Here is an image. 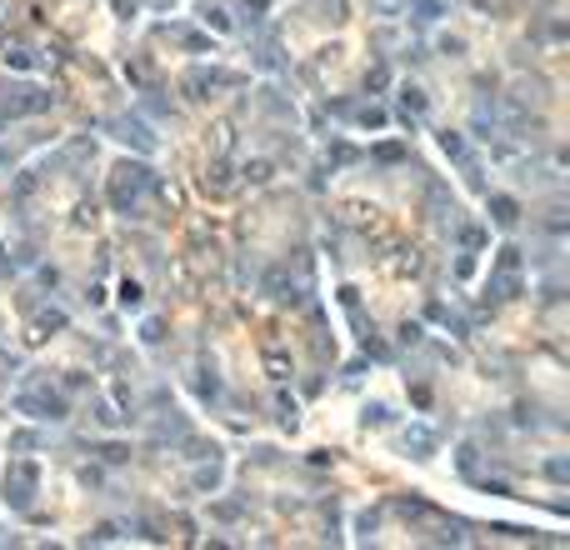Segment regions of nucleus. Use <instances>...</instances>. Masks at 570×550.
I'll return each mask as SVG.
<instances>
[{
  "label": "nucleus",
  "instance_id": "393cba45",
  "mask_svg": "<svg viewBox=\"0 0 570 550\" xmlns=\"http://www.w3.org/2000/svg\"><path fill=\"white\" fill-rule=\"evenodd\" d=\"M100 456H105V460H110V465H126V460H131V451H126V446H105V451H100Z\"/></svg>",
  "mask_w": 570,
  "mask_h": 550
},
{
  "label": "nucleus",
  "instance_id": "dca6fc26",
  "mask_svg": "<svg viewBox=\"0 0 570 550\" xmlns=\"http://www.w3.org/2000/svg\"><path fill=\"white\" fill-rule=\"evenodd\" d=\"M370 11H375V16H385V20H395V16L406 11V0H370Z\"/></svg>",
  "mask_w": 570,
  "mask_h": 550
},
{
  "label": "nucleus",
  "instance_id": "1a4fd4ad",
  "mask_svg": "<svg viewBox=\"0 0 570 550\" xmlns=\"http://www.w3.org/2000/svg\"><path fill=\"white\" fill-rule=\"evenodd\" d=\"M265 370H270V380H291V375H296L285 350H265Z\"/></svg>",
  "mask_w": 570,
  "mask_h": 550
},
{
  "label": "nucleus",
  "instance_id": "6ab92c4d",
  "mask_svg": "<svg viewBox=\"0 0 570 550\" xmlns=\"http://www.w3.org/2000/svg\"><path fill=\"white\" fill-rule=\"evenodd\" d=\"M356 535H360V540L375 535V511H360V515H356Z\"/></svg>",
  "mask_w": 570,
  "mask_h": 550
},
{
  "label": "nucleus",
  "instance_id": "a878e982",
  "mask_svg": "<svg viewBox=\"0 0 570 550\" xmlns=\"http://www.w3.org/2000/svg\"><path fill=\"white\" fill-rule=\"evenodd\" d=\"M385 420H390L385 405H365V425H385Z\"/></svg>",
  "mask_w": 570,
  "mask_h": 550
},
{
  "label": "nucleus",
  "instance_id": "6e6552de",
  "mask_svg": "<svg viewBox=\"0 0 570 550\" xmlns=\"http://www.w3.org/2000/svg\"><path fill=\"white\" fill-rule=\"evenodd\" d=\"M30 330H35V341H45L50 330H66V310H40V315L30 320Z\"/></svg>",
  "mask_w": 570,
  "mask_h": 550
},
{
  "label": "nucleus",
  "instance_id": "b1692460",
  "mask_svg": "<svg viewBox=\"0 0 570 550\" xmlns=\"http://www.w3.org/2000/svg\"><path fill=\"white\" fill-rule=\"evenodd\" d=\"M500 270H521V250H516V245L500 250Z\"/></svg>",
  "mask_w": 570,
  "mask_h": 550
},
{
  "label": "nucleus",
  "instance_id": "4468645a",
  "mask_svg": "<svg viewBox=\"0 0 570 550\" xmlns=\"http://www.w3.org/2000/svg\"><path fill=\"white\" fill-rule=\"evenodd\" d=\"M455 465H461L466 475H475V470H480V451H475V446H461V456H455Z\"/></svg>",
  "mask_w": 570,
  "mask_h": 550
},
{
  "label": "nucleus",
  "instance_id": "20e7f679",
  "mask_svg": "<svg viewBox=\"0 0 570 550\" xmlns=\"http://www.w3.org/2000/svg\"><path fill=\"white\" fill-rule=\"evenodd\" d=\"M50 105H55L50 90H16V95H6V116H45Z\"/></svg>",
  "mask_w": 570,
  "mask_h": 550
},
{
  "label": "nucleus",
  "instance_id": "0eeeda50",
  "mask_svg": "<svg viewBox=\"0 0 570 550\" xmlns=\"http://www.w3.org/2000/svg\"><path fill=\"white\" fill-rule=\"evenodd\" d=\"M406 451H416V460H430V451H435V435H430L425 425L406 430Z\"/></svg>",
  "mask_w": 570,
  "mask_h": 550
},
{
  "label": "nucleus",
  "instance_id": "9d476101",
  "mask_svg": "<svg viewBox=\"0 0 570 550\" xmlns=\"http://www.w3.org/2000/svg\"><path fill=\"white\" fill-rule=\"evenodd\" d=\"M406 6L416 11V20H420V25H435V20H440V11H445L440 0H406Z\"/></svg>",
  "mask_w": 570,
  "mask_h": 550
},
{
  "label": "nucleus",
  "instance_id": "f257e3e1",
  "mask_svg": "<svg viewBox=\"0 0 570 550\" xmlns=\"http://www.w3.org/2000/svg\"><path fill=\"white\" fill-rule=\"evenodd\" d=\"M35 485H40V470L30 460H11V470H6V506L11 511H30L35 506Z\"/></svg>",
  "mask_w": 570,
  "mask_h": 550
},
{
  "label": "nucleus",
  "instance_id": "bb28decb",
  "mask_svg": "<svg viewBox=\"0 0 570 550\" xmlns=\"http://www.w3.org/2000/svg\"><path fill=\"white\" fill-rule=\"evenodd\" d=\"M145 341H150V346L165 341V325H160V320H145Z\"/></svg>",
  "mask_w": 570,
  "mask_h": 550
},
{
  "label": "nucleus",
  "instance_id": "39448f33",
  "mask_svg": "<svg viewBox=\"0 0 570 550\" xmlns=\"http://www.w3.org/2000/svg\"><path fill=\"white\" fill-rule=\"evenodd\" d=\"M425 110H430V100H425V90H416V85H406L401 90V116H406V126L416 130V121L425 116Z\"/></svg>",
  "mask_w": 570,
  "mask_h": 550
},
{
  "label": "nucleus",
  "instance_id": "2eb2a0df",
  "mask_svg": "<svg viewBox=\"0 0 570 550\" xmlns=\"http://www.w3.org/2000/svg\"><path fill=\"white\" fill-rule=\"evenodd\" d=\"M245 181H250V185H265V181H270V160H250V165H245Z\"/></svg>",
  "mask_w": 570,
  "mask_h": 550
},
{
  "label": "nucleus",
  "instance_id": "7ed1b4c3",
  "mask_svg": "<svg viewBox=\"0 0 570 550\" xmlns=\"http://www.w3.org/2000/svg\"><path fill=\"white\" fill-rule=\"evenodd\" d=\"M16 410L35 415V420H66V401L50 396V391H20L16 396Z\"/></svg>",
  "mask_w": 570,
  "mask_h": 550
},
{
  "label": "nucleus",
  "instance_id": "c85d7f7f",
  "mask_svg": "<svg viewBox=\"0 0 570 550\" xmlns=\"http://www.w3.org/2000/svg\"><path fill=\"white\" fill-rule=\"evenodd\" d=\"M265 6H270V0H245V16H250V11H265Z\"/></svg>",
  "mask_w": 570,
  "mask_h": 550
},
{
  "label": "nucleus",
  "instance_id": "aec40b11",
  "mask_svg": "<svg viewBox=\"0 0 570 550\" xmlns=\"http://www.w3.org/2000/svg\"><path fill=\"white\" fill-rule=\"evenodd\" d=\"M356 121L375 130V126H385V110H375V105H365V110H356Z\"/></svg>",
  "mask_w": 570,
  "mask_h": 550
},
{
  "label": "nucleus",
  "instance_id": "423d86ee",
  "mask_svg": "<svg viewBox=\"0 0 570 550\" xmlns=\"http://www.w3.org/2000/svg\"><path fill=\"white\" fill-rule=\"evenodd\" d=\"M490 220L510 231V226H516V220H521V205L510 200V195H490Z\"/></svg>",
  "mask_w": 570,
  "mask_h": 550
},
{
  "label": "nucleus",
  "instance_id": "a211bd4d",
  "mask_svg": "<svg viewBox=\"0 0 570 550\" xmlns=\"http://www.w3.org/2000/svg\"><path fill=\"white\" fill-rule=\"evenodd\" d=\"M200 16H205V25H215V30H231V20H225L220 6H200Z\"/></svg>",
  "mask_w": 570,
  "mask_h": 550
},
{
  "label": "nucleus",
  "instance_id": "5701e85b",
  "mask_svg": "<svg viewBox=\"0 0 570 550\" xmlns=\"http://www.w3.org/2000/svg\"><path fill=\"white\" fill-rule=\"evenodd\" d=\"M121 300H126L131 310H140V286H135V281H126V286H121Z\"/></svg>",
  "mask_w": 570,
  "mask_h": 550
},
{
  "label": "nucleus",
  "instance_id": "9b49d317",
  "mask_svg": "<svg viewBox=\"0 0 570 550\" xmlns=\"http://www.w3.org/2000/svg\"><path fill=\"white\" fill-rule=\"evenodd\" d=\"M0 55H6V66H11V71H35V55H30V50H20V45H16V50L6 45Z\"/></svg>",
  "mask_w": 570,
  "mask_h": 550
},
{
  "label": "nucleus",
  "instance_id": "cd10ccee",
  "mask_svg": "<svg viewBox=\"0 0 570 550\" xmlns=\"http://www.w3.org/2000/svg\"><path fill=\"white\" fill-rule=\"evenodd\" d=\"M95 420H100V425H121V415H116V410H110V405H105V401H100V405H95Z\"/></svg>",
  "mask_w": 570,
  "mask_h": 550
},
{
  "label": "nucleus",
  "instance_id": "4be33fe9",
  "mask_svg": "<svg viewBox=\"0 0 570 550\" xmlns=\"http://www.w3.org/2000/svg\"><path fill=\"white\" fill-rule=\"evenodd\" d=\"M545 475H550V480H560V485H565V480H570V465H565V460H560V456H555V460H545Z\"/></svg>",
  "mask_w": 570,
  "mask_h": 550
},
{
  "label": "nucleus",
  "instance_id": "f03ea898",
  "mask_svg": "<svg viewBox=\"0 0 570 550\" xmlns=\"http://www.w3.org/2000/svg\"><path fill=\"white\" fill-rule=\"evenodd\" d=\"M105 130H116V140H126V145H135L140 155H155V130L145 126V121H135V116H121V121H105Z\"/></svg>",
  "mask_w": 570,
  "mask_h": 550
},
{
  "label": "nucleus",
  "instance_id": "f8f14e48",
  "mask_svg": "<svg viewBox=\"0 0 570 550\" xmlns=\"http://www.w3.org/2000/svg\"><path fill=\"white\" fill-rule=\"evenodd\" d=\"M440 150L450 160H466V135H455V130H440Z\"/></svg>",
  "mask_w": 570,
  "mask_h": 550
},
{
  "label": "nucleus",
  "instance_id": "ddd939ff",
  "mask_svg": "<svg viewBox=\"0 0 570 550\" xmlns=\"http://www.w3.org/2000/svg\"><path fill=\"white\" fill-rule=\"evenodd\" d=\"M215 485H220V460H210V465L195 470V490H215Z\"/></svg>",
  "mask_w": 570,
  "mask_h": 550
},
{
  "label": "nucleus",
  "instance_id": "f3484780",
  "mask_svg": "<svg viewBox=\"0 0 570 550\" xmlns=\"http://www.w3.org/2000/svg\"><path fill=\"white\" fill-rule=\"evenodd\" d=\"M110 540H121V525H110V520H105V525L90 530V545H110Z\"/></svg>",
  "mask_w": 570,
  "mask_h": 550
},
{
  "label": "nucleus",
  "instance_id": "412c9836",
  "mask_svg": "<svg viewBox=\"0 0 570 550\" xmlns=\"http://www.w3.org/2000/svg\"><path fill=\"white\" fill-rule=\"evenodd\" d=\"M385 85H390V71H385V66H375V71L365 75V90H385Z\"/></svg>",
  "mask_w": 570,
  "mask_h": 550
}]
</instances>
